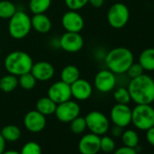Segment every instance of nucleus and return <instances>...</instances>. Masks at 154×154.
Segmentation results:
<instances>
[{
	"mask_svg": "<svg viewBox=\"0 0 154 154\" xmlns=\"http://www.w3.org/2000/svg\"><path fill=\"white\" fill-rule=\"evenodd\" d=\"M69 123H70V130H71V131L75 133V134H81V133H83L87 129L85 118V117H81L80 115L77 116L76 118H74Z\"/></svg>",
	"mask_w": 154,
	"mask_h": 154,
	"instance_id": "cd10ccee",
	"label": "nucleus"
},
{
	"mask_svg": "<svg viewBox=\"0 0 154 154\" xmlns=\"http://www.w3.org/2000/svg\"><path fill=\"white\" fill-rule=\"evenodd\" d=\"M115 141L110 136H103L101 137L100 140V149L102 151L105 153H111L113 152L115 149Z\"/></svg>",
	"mask_w": 154,
	"mask_h": 154,
	"instance_id": "c756f323",
	"label": "nucleus"
},
{
	"mask_svg": "<svg viewBox=\"0 0 154 154\" xmlns=\"http://www.w3.org/2000/svg\"><path fill=\"white\" fill-rule=\"evenodd\" d=\"M0 133L2 134V136L6 140V141H9V142L17 141L21 137L20 128L14 124H9V125L5 126Z\"/></svg>",
	"mask_w": 154,
	"mask_h": 154,
	"instance_id": "5701e85b",
	"label": "nucleus"
},
{
	"mask_svg": "<svg viewBox=\"0 0 154 154\" xmlns=\"http://www.w3.org/2000/svg\"><path fill=\"white\" fill-rule=\"evenodd\" d=\"M33 63L32 57L24 51H13L6 56L4 61V66L8 72L17 77L29 72Z\"/></svg>",
	"mask_w": 154,
	"mask_h": 154,
	"instance_id": "7ed1b4c3",
	"label": "nucleus"
},
{
	"mask_svg": "<svg viewBox=\"0 0 154 154\" xmlns=\"http://www.w3.org/2000/svg\"><path fill=\"white\" fill-rule=\"evenodd\" d=\"M122 132H123V128H122V127H120V126H117V125H113V127H112V130H111L112 135L113 137H116V138L121 137L122 134Z\"/></svg>",
	"mask_w": 154,
	"mask_h": 154,
	"instance_id": "c9c22d12",
	"label": "nucleus"
},
{
	"mask_svg": "<svg viewBox=\"0 0 154 154\" xmlns=\"http://www.w3.org/2000/svg\"><path fill=\"white\" fill-rule=\"evenodd\" d=\"M17 11L15 4L11 1L8 0L0 1V18L1 19H10Z\"/></svg>",
	"mask_w": 154,
	"mask_h": 154,
	"instance_id": "a878e982",
	"label": "nucleus"
},
{
	"mask_svg": "<svg viewBox=\"0 0 154 154\" xmlns=\"http://www.w3.org/2000/svg\"><path fill=\"white\" fill-rule=\"evenodd\" d=\"M85 118L87 128L92 133L102 136L110 129V121L108 117L99 111H92Z\"/></svg>",
	"mask_w": 154,
	"mask_h": 154,
	"instance_id": "0eeeda50",
	"label": "nucleus"
},
{
	"mask_svg": "<svg viewBox=\"0 0 154 154\" xmlns=\"http://www.w3.org/2000/svg\"><path fill=\"white\" fill-rule=\"evenodd\" d=\"M59 46L67 53H77L84 47L85 41L80 33L65 32L59 39Z\"/></svg>",
	"mask_w": 154,
	"mask_h": 154,
	"instance_id": "1a4fd4ad",
	"label": "nucleus"
},
{
	"mask_svg": "<svg viewBox=\"0 0 154 154\" xmlns=\"http://www.w3.org/2000/svg\"><path fill=\"white\" fill-rule=\"evenodd\" d=\"M36 79L31 73V72L24 73L18 76V85H20L24 90H32L36 85Z\"/></svg>",
	"mask_w": 154,
	"mask_h": 154,
	"instance_id": "bb28decb",
	"label": "nucleus"
},
{
	"mask_svg": "<svg viewBox=\"0 0 154 154\" xmlns=\"http://www.w3.org/2000/svg\"><path fill=\"white\" fill-rule=\"evenodd\" d=\"M20 154H42V149L37 142L28 141L22 147Z\"/></svg>",
	"mask_w": 154,
	"mask_h": 154,
	"instance_id": "7c9ffc66",
	"label": "nucleus"
},
{
	"mask_svg": "<svg viewBox=\"0 0 154 154\" xmlns=\"http://www.w3.org/2000/svg\"><path fill=\"white\" fill-rule=\"evenodd\" d=\"M113 98L117 103L129 104L131 101L130 93L125 87H119L113 93Z\"/></svg>",
	"mask_w": 154,
	"mask_h": 154,
	"instance_id": "c85d7f7f",
	"label": "nucleus"
},
{
	"mask_svg": "<svg viewBox=\"0 0 154 154\" xmlns=\"http://www.w3.org/2000/svg\"><path fill=\"white\" fill-rule=\"evenodd\" d=\"M131 123L140 131L154 126V108L151 104H136L131 109Z\"/></svg>",
	"mask_w": 154,
	"mask_h": 154,
	"instance_id": "39448f33",
	"label": "nucleus"
},
{
	"mask_svg": "<svg viewBox=\"0 0 154 154\" xmlns=\"http://www.w3.org/2000/svg\"><path fill=\"white\" fill-rule=\"evenodd\" d=\"M0 54H1V46H0Z\"/></svg>",
	"mask_w": 154,
	"mask_h": 154,
	"instance_id": "ea45409f",
	"label": "nucleus"
},
{
	"mask_svg": "<svg viewBox=\"0 0 154 154\" xmlns=\"http://www.w3.org/2000/svg\"><path fill=\"white\" fill-rule=\"evenodd\" d=\"M62 25L66 32L80 33L85 26V20L78 11L69 10L62 17Z\"/></svg>",
	"mask_w": 154,
	"mask_h": 154,
	"instance_id": "ddd939ff",
	"label": "nucleus"
},
{
	"mask_svg": "<svg viewBox=\"0 0 154 154\" xmlns=\"http://www.w3.org/2000/svg\"><path fill=\"white\" fill-rule=\"evenodd\" d=\"M121 137H122V140L124 146L135 148V149L138 147L139 142H140V138H139L137 131H135L134 130L128 129L126 131H123Z\"/></svg>",
	"mask_w": 154,
	"mask_h": 154,
	"instance_id": "b1692460",
	"label": "nucleus"
},
{
	"mask_svg": "<svg viewBox=\"0 0 154 154\" xmlns=\"http://www.w3.org/2000/svg\"><path fill=\"white\" fill-rule=\"evenodd\" d=\"M146 131V140L148 143L154 147V126L148 129Z\"/></svg>",
	"mask_w": 154,
	"mask_h": 154,
	"instance_id": "f704fd0d",
	"label": "nucleus"
},
{
	"mask_svg": "<svg viewBox=\"0 0 154 154\" xmlns=\"http://www.w3.org/2000/svg\"><path fill=\"white\" fill-rule=\"evenodd\" d=\"M18 86V77L8 73L0 79V90L4 93H11Z\"/></svg>",
	"mask_w": 154,
	"mask_h": 154,
	"instance_id": "4be33fe9",
	"label": "nucleus"
},
{
	"mask_svg": "<svg viewBox=\"0 0 154 154\" xmlns=\"http://www.w3.org/2000/svg\"><path fill=\"white\" fill-rule=\"evenodd\" d=\"M129 19L130 10L122 3H115L108 10L107 21L112 28L121 29L124 27L128 24Z\"/></svg>",
	"mask_w": 154,
	"mask_h": 154,
	"instance_id": "423d86ee",
	"label": "nucleus"
},
{
	"mask_svg": "<svg viewBox=\"0 0 154 154\" xmlns=\"http://www.w3.org/2000/svg\"><path fill=\"white\" fill-rule=\"evenodd\" d=\"M79 78H80V71L78 67L75 65L72 64L66 65L63 68L61 72V81L70 85L73 84L75 81L78 80Z\"/></svg>",
	"mask_w": 154,
	"mask_h": 154,
	"instance_id": "6ab92c4d",
	"label": "nucleus"
},
{
	"mask_svg": "<svg viewBox=\"0 0 154 154\" xmlns=\"http://www.w3.org/2000/svg\"><path fill=\"white\" fill-rule=\"evenodd\" d=\"M31 25L32 28L40 34H47L52 28V22L45 14L34 15L31 18Z\"/></svg>",
	"mask_w": 154,
	"mask_h": 154,
	"instance_id": "a211bd4d",
	"label": "nucleus"
},
{
	"mask_svg": "<svg viewBox=\"0 0 154 154\" xmlns=\"http://www.w3.org/2000/svg\"><path fill=\"white\" fill-rule=\"evenodd\" d=\"M110 118L114 125L125 128L131 123V109L128 104L116 103L111 110Z\"/></svg>",
	"mask_w": 154,
	"mask_h": 154,
	"instance_id": "9d476101",
	"label": "nucleus"
},
{
	"mask_svg": "<svg viewBox=\"0 0 154 154\" xmlns=\"http://www.w3.org/2000/svg\"><path fill=\"white\" fill-rule=\"evenodd\" d=\"M139 63L144 71H154V48H147L143 50L139 56Z\"/></svg>",
	"mask_w": 154,
	"mask_h": 154,
	"instance_id": "412c9836",
	"label": "nucleus"
},
{
	"mask_svg": "<svg viewBox=\"0 0 154 154\" xmlns=\"http://www.w3.org/2000/svg\"><path fill=\"white\" fill-rule=\"evenodd\" d=\"M113 154H138V151L135 148H131L123 145L122 147L115 149Z\"/></svg>",
	"mask_w": 154,
	"mask_h": 154,
	"instance_id": "72a5a7b5",
	"label": "nucleus"
},
{
	"mask_svg": "<svg viewBox=\"0 0 154 154\" xmlns=\"http://www.w3.org/2000/svg\"><path fill=\"white\" fill-rule=\"evenodd\" d=\"M71 92L72 96L74 99L78 101H86L92 96L93 87L87 80L79 78L71 85Z\"/></svg>",
	"mask_w": 154,
	"mask_h": 154,
	"instance_id": "f3484780",
	"label": "nucleus"
},
{
	"mask_svg": "<svg viewBox=\"0 0 154 154\" xmlns=\"http://www.w3.org/2000/svg\"><path fill=\"white\" fill-rule=\"evenodd\" d=\"M2 154H20V152L13 150V149H8V150H5Z\"/></svg>",
	"mask_w": 154,
	"mask_h": 154,
	"instance_id": "58836bf2",
	"label": "nucleus"
},
{
	"mask_svg": "<svg viewBox=\"0 0 154 154\" xmlns=\"http://www.w3.org/2000/svg\"><path fill=\"white\" fill-rule=\"evenodd\" d=\"M117 84L116 74L108 69L99 71L94 77L95 88L101 93H109L112 91Z\"/></svg>",
	"mask_w": 154,
	"mask_h": 154,
	"instance_id": "9b49d317",
	"label": "nucleus"
},
{
	"mask_svg": "<svg viewBox=\"0 0 154 154\" xmlns=\"http://www.w3.org/2000/svg\"><path fill=\"white\" fill-rule=\"evenodd\" d=\"M52 0H30L29 8L34 14H45L51 7Z\"/></svg>",
	"mask_w": 154,
	"mask_h": 154,
	"instance_id": "393cba45",
	"label": "nucleus"
},
{
	"mask_svg": "<svg viewBox=\"0 0 154 154\" xmlns=\"http://www.w3.org/2000/svg\"><path fill=\"white\" fill-rule=\"evenodd\" d=\"M89 3H90L94 8H101V7L103 5L104 0H89Z\"/></svg>",
	"mask_w": 154,
	"mask_h": 154,
	"instance_id": "e433bc0d",
	"label": "nucleus"
},
{
	"mask_svg": "<svg viewBox=\"0 0 154 154\" xmlns=\"http://www.w3.org/2000/svg\"><path fill=\"white\" fill-rule=\"evenodd\" d=\"M30 72L35 76L36 81L40 82H46L51 80L55 73L54 65L46 61H40L33 63Z\"/></svg>",
	"mask_w": 154,
	"mask_h": 154,
	"instance_id": "dca6fc26",
	"label": "nucleus"
},
{
	"mask_svg": "<svg viewBox=\"0 0 154 154\" xmlns=\"http://www.w3.org/2000/svg\"><path fill=\"white\" fill-rule=\"evenodd\" d=\"M143 72H144V70H143L142 66L139 63H134V62L131 63V65L128 68V70L126 72V73L128 74V76L131 79L140 76L141 74H143Z\"/></svg>",
	"mask_w": 154,
	"mask_h": 154,
	"instance_id": "473e14b6",
	"label": "nucleus"
},
{
	"mask_svg": "<svg viewBox=\"0 0 154 154\" xmlns=\"http://www.w3.org/2000/svg\"><path fill=\"white\" fill-rule=\"evenodd\" d=\"M107 69L115 74L126 73L134 62L132 52L126 47H116L107 53L104 58Z\"/></svg>",
	"mask_w": 154,
	"mask_h": 154,
	"instance_id": "f03ea898",
	"label": "nucleus"
},
{
	"mask_svg": "<svg viewBox=\"0 0 154 154\" xmlns=\"http://www.w3.org/2000/svg\"><path fill=\"white\" fill-rule=\"evenodd\" d=\"M81 107L80 105L71 99L57 104L54 115L56 119L61 122H71L74 118L80 115Z\"/></svg>",
	"mask_w": 154,
	"mask_h": 154,
	"instance_id": "6e6552de",
	"label": "nucleus"
},
{
	"mask_svg": "<svg viewBox=\"0 0 154 154\" xmlns=\"http://www.w3.org/2000/svg\"><path fill=\"white\" fill-rule=\"evenodd\" d=\"M101 136L94 133H88L84 135L78 143V150L81 154H97L100 149Z\"/></svg>",
	"mask_w": 154,
	"mask_h": 154,
	"instance_id": "2eb2a0df",
	"label": "nucleus"
},
{
	"mask_svg": "<svg viewBox=\"0 0 154 154\" xmlns=\"http://www.w3.org/2000/svg\"><path fill=\"white\" fill-rule=\"evenodd\" d=\"M6 140L3 138L2 134L0 133V154H2L6 150Z\"/></svg>",
	"mask_w": 154,
	"mask_h": 154,
	"instance_id": "4c0bfd02",
	"label": "nucleus"
},
{
	"mask_svg": "<svg viewBox=\"0 0 154 154\" xmlns=\"http://www.w3.org/2000/svg\"><path fill=\"white\" fill-rule=\"evenodd\" d=\"M57 104L50 99L48 96L46 97H42L36 102V111H38L40 113H42L45 116H48L51 114H54L55 109H56Z\"/></svg>",
	"mask_w": 154,
	"mask_h": 154,
	"instance_id": "aec40b11",
	"label": "nucleus"
},
{
	"mask_svg": "<svg viewBox=\"0 0 154 154\" xmlns=\"http://www.w3.org/2000/svg\"><path fill=\"white\" fill-rule=\"evenodd\" d=\"M127 89L136 104H151L154 102V80L148 74L131 79Z\"/></svg>",
	"mask_w": 154,
	"mask_h": 154,
	"instance_id": "f257e3e1",
	"label": "nucleus"
},
{
	"mask_svg": "<svg viewBox=\"0 0 154 154\" xmlns=\"http://www.w3.org/2000/svg\"><path fill=\"white\" fill-rule=\"evenodd\" d=\"M31 29V18L26 12L17 11L9 19L8 33L16 40H21L26 37Z\"/></svg>",
	"mask_w": 154,
	"mask_h": 154,
	"instance_id": "20e7f679",
	"label": "nucleus"
},
{
	"mask_svg": "<svg viewBox=\"0 0 154 154\" xmlns=\"http://www.w3.org/2000/svg\"><path fill=\"white\" fill-rule=\"evenodd\" d=\"M24 124L27 131L36 133L42 131L46 125L45 116L36 110L28 112L24 118Z\"/></svg>",
	"mask_w": 154,
	"mask_h": 154,
	"instance_id": "4468645a",
	"label": "nucleus"
},
{
	"mask_svg": "<svg viewBox=\"0 0 154 154\" xmlns=\"http://www.w3.org/2000/svg\"><path fill=\"white\" fill-rule=\"evenodd\" d=\"M47 96L56 104L66 102L72 97L71 85L63 81L55 82L49 87L47 91Z\"/></svg>",
	"mask_w": 154,
	"mask_h": 154,
	"instance_id": "f8f14e48",
	"label": "nucleus"
},
{
	"mask_svg": "<svg viewBox=\"0 0 154 154\" xmlns=\"http://www.w3.org/2000/svg\"><path fill=\"white\" fill-rule=\"evenodd\" d=\"M64 3L69 10L78 11L89 3V0H64Z\"/></svg>",
	"mask_w": 154,
	"mask_h": 154,
	"instance_id": "2f4dec72",
	"label": "nucleus"
}]
</instances>
